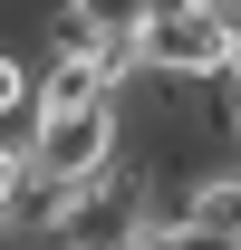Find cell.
I'll return each instance as SVG.
<instances>
[{
	"label": "cell",
	"mask_w": 241,
	"mask_h": 250,
	"mask_svg": "<svg viewBox=\"0 0 241 250\" xmlns=\"http://www.w3.org/2000/svg\"><path fill=\"white\" fill-rule=\"evenodd\" d=\"M29 106H39V58L0 48V135H29Z\"/></svg>",
	"instance_id": "cell-4"
},
{
	"label": "cell",
	"mask_w": 241,
	"mask_h": 250,
	"mask_svg": "<svg viewBox=\"0 0 241 250\" xmlns=\"http://www.w3.org/2000/svg\"><path fill=\"white\" fill-rule=\"evenodd\" d=\"M29 173L48 183H96L125 164V106H68V116H29Z\"/></svg>",
	"instance_id": "cell-2"
},
{
	"label": "cell",
	"mask_w": 241,
	"mask_h": 250,
	"mask_svg": "<svg viewBox=\"0 0 241 250\" xmlns=\"http://www.w3.org/2000/svg\"><path fill=\"white\" fill-rule=\"evenodd\" d=\"M222 96H232V106H241V58H232V77H222Z\"/></svg>",
	"instance_id": "cell-5"
},
{
	"label": "cell",
	"mask_w": 241,
	"mask_h": 250,
	"mask_svg": "<svg viewBox=\"0 0 241 250\" xmlns=\"http://www.w3.org/2000/svg\"><path fill=\"white\" fill-rule=\"evenodd\" d=\"M135 58L154 87H222L232 77V29L212 0H154L135 20Z\"/></svg>",
	"instance_id": "cell-1"
},
{
	"label": "cell",
	"mask_w": 241,
	"mask_h": 250,
	"mask_svg": "<svg viewBox=\"0 0 241 250\" xmlns=\"http://www.w3.org/2000/svg\"><path fill=\"white\" fill-rule=\"evenodd\" d=\"M174 221H183V241L241 250V164H222V173H203V183H183V192H174Z\"/></svg>",
	"instance_id": "cell-3"
},
{
	"label": "cell",
	"mask_w": 241,
	"mask_h": 250,
	"mask_svg": "<svg viewBox=\"0 0 241 250\" xmlns=\"http://www.w3.org/2000/svg\"><path fill=\"white\" fill-rule=\"evenodd\" d=\"M232 164H241V125H232Z\"/></svg>",
	"instance_id": "cell-6"
}]
</instances>
